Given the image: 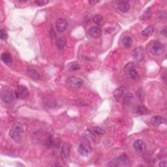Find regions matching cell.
<instances>
[{
    "instance_id": "cell-1",
    "label": "cell",
    "mask_w": 167,
    "mask_h": 167,
    "mask_svg": "<svg viewBox=\"0 0 167 167\" xmlns=\"http://www.w3.org/2000/svg\"><path fill=\"white\" fill-rule=\"evenodd\" d=\"M24 130L20 123H15L9 131V135L14 141H20L22 137Z\"/></svg>"
},
{
    "instance_id": "cell-2",
    "label": "cell",
    "mask_w": 167,
    "mask_h": 167,
    "mask_svg": "<svg viewBox=\"0 0 167 167\" xmlns=\"http://www.w3.org/2000/svg\"><path fill=\"white\" fill-rule=\"evenodd\" d=\"M78 151L82 156H88L91 153L92 149L90 143L87 140H83L80 142Z\"/></svg>"
},
{
    "instance_id": "cell-3",
    "label": "cell",
    "mask_w": 167,
    "mask_h": 167,
    "mask_svg": "<svg viewBox=\"0 0 167 167\" xmlns=\"http://www.w3.org/2000/svg\"><path fill=\"white\" fill-rule=\"evenodd\" d=\"M129 163V159L128 157L125 154H122L119 155L116 159L112 160L109 164V166H124L128 165Z\"/></svg>"
},
{
    "instance_id": "cell-4",
    "label": "cell",
    "mask_w": 167,
    "mask_h": 167,
    "mask_svg": "<svg viewBox=\"0 0 167 167\" xmlns=\"http://www.w3.org/2000/svg\"><path fill=\"white\" fill-rule=\"evenodd\" d=\"M151 53L155 55H161L165 52V46L160 42H155L151 46Z\"/></svg>"
},
{
    "instance_id": "cell-5",
    "label": "cell",
    "mask_w": 167,
    "mask_h": 167,
    "mask_svg": "<svg viewBox=\"0 0 167 167\" xmlns=\"http://www.w3.org/2000/svg\"><path fill=\"white\" fill-rule=\"evenodd\" d=\"M68 83L73 88L78 89L83 84V80L76 76H71L68 78Z\"/></svg>"
},
{
    "instance_id": "cell-6",
    "label": "cell",
    "mask_w": 167,
    "mask_h": 167,
    "mask_svg": "<svg viewBox=\"0 0 167 167\" xmlns=\"http://www.w3.org/2000/svg\"><path fill=\"white\" fill-rule=\"evenodd\" d=\"M28 94V89L24 86H18L17 91H15V95H16V97L18 99L26 98Z\"/></svg>"
},
{
    "instance_id": "cell-7",
    "label": "cell",
    "mask_w": 167,
    "mask_h": 167,
    "mask_svg": "<svg viewBox=\"0 0 167 167\" xmlns=\"http://www.w3.org/2000/svg\"><path fill=\"white\" fill-rule=\"evenodd\" d=\"M1 97L2 101L6 104H10L13 99V95L11 91L8 90H2L1 93Z\"/></svg>"
},
{
    "instance_id": "cell-8",
    "label": "cell",
    "mask_w": 167,
    "mask_h": 167,
    "mask_svg": "<svg viewBox=\"0 0 167 167\" xmlns=\"http://www.w3.org/2000/svg\"><path fill=\"white\" fill-rule=\"evenodd\" d=\"M69 153H70L69 144L68 143H66V142H64L61 148L60 155L61 158H62L63 160H67L68 158H69Z\"/></svg>"
},
{
    "instance_id": "cell-9",
    "label": "cell",
    "mask_w": 167,
    "mask_h": 167,
    "mask_svg": "<svg viewBox=\"0 0 167 167\" xmlns=\"http://www.w3.org/2000/svg\"><path fill=\"white\" fill-rule=\"evenodd\" d=\"M88 35L92 38H99L102 35V30L99 26H93L89 29Z\"/></svg>"
},
{
    "instance_id": "cell-10",
    "label": "cell",
    "mask_w": 167,
    "mask_h": 167,
    "mask_svg": "<svg viewBox=\"0 0 167 167\" xmlns=\"http://www.w3.org/2000/svg\"><path fill=\"white\" fill-rule=\"evenodd\" d=\"M55 26H56V29L58 30V32H59L60 33H62L67 28V22L65 18H59V19L56 21V23H55Z\"/></svg>"
},
{
    "instance_id": "cell-11",
    "label": "cell",
    "mask_w": 167,
    "mask_h": 167,
    "mask_svg": "<svg viewBox=\"0 0 167 167\" xmlns=\"http://www.w3.org/2000/svg\"><path fill=\"white\" fill-rule=\"evenodd\" d=\"M135 150L139 153H142L146 150V145L142 140H136L133 143Z\"/></svg>"
},
{
    "instance_id": "cell-12",
    "label": "cell",
    "mask_w": 167,
    "mask_h": 167,
    "mask_svg": "<svg viewBox=\"0 0 167 167\" xmlns=\"http://www.w3.org/2000/svg\"><path fill=\"white\" fill-rule=\"evenodd\" d=\"M144 52L143 48L140 46L136 48L133 50V54H132V56L135 60L137 61H141L142 59L144 58Z\"/></svg>"
},
{
    "instance_id": "cell-13",
    "label": "cell",
    "mask_w": 167,
    "mask_h": 167,
    "mask_svg": "<svg viewBox=\"0 0 167 167\" xmlns=\"http://www.w3.org/2000/svg\"><path fill=\"white\" fill-rule=\"evenodd\" d=\"M117 8L122 13H127L130 9V4L126 1H120L117 3Z\"/></svg>"
},
{
    "instance_id": "cell-14",
    "label": "cell",
    "mask_w": 167,
    "mask_h": 167,
    "mask_svg": "<svg viewBox=\"0 0 167 167\" xmlns=\"http://www.w3.org/2000/svg\"><path fill=\"white\" fill-rule=\"evenodd\" d=\"M135 101L134 95L131 93H127L125 94L124 99H123V104L126 106H130Z\"/></svg>"
},
{
    "instance_id": "cell-15",
    "label": "cell",
    "mask_w": 167,
    "mask_h": 167,
    "mask_svg": "<svg viewBox=\"0 0 167 167\" xmlns=\"http://www.w3.org/2000/svg\"><path fill=\"white\" fill-rule=\"evenodd\" d=\"M1 60L7 65L11 64L13 61L11 54H9V52H4V53H3L1 55Z\"/></svg>"
},
{
    "instance_id": "cell-16",
    "label": "cell",
    "mask_w": 167,
    "mask_h": 167,
    "mask_svg": "<svg viewBox=\"0 0 167 167\" xmlns=\"http://www.w3.org/2000/svg\"><path fill=\"white\" fill-rule=\"evenodd\" d=\"M165 122H166L165 119L163 117L160 116H154L152 117V119H151V123L155 126H159V125L165 123Z\"/></svg>"
},
{
    "instance_id": "cell-17",
    "label": "cell",
    "mask_w": 167,
    "mask_h": 167,
    "mask_svg": "<svg viewBox=\"0 0 167 167\" xmlns=\"http://www.w3.org/2000/svg\"><path fill=\"white\" fill-rule=\"evenodd\" d=\"M27 74L33 80H39L41 78L40 74L35 69H34L33 68H29L27 69Z\"/></svg>"
},
{
    "instance_id": "cell-18",
    "label": "cell",
    "mask_w": 167,
    "mask_h": 167,
    "mask_svg": "<svg viewBox=\"0 0 167 167\" xmlns=\"http://www.w3.org/2000/svg\"><path fill=\"white\" fill-rule=\"evenodd\" d=\"M123 92H124V88L123 87H119L117 88L116 90L114 91V97H115V99L117 101H119L122 99Z\"/></svg>"
},
{
    "instance_id": "cell-19",
    "label": "cell",
    "mask_w": 167,
    "mask_h": 167,
    "mask_svg": "<svg viewBox=\"0 0 167 167\" xmlns=\"http://www.w3.org/2000/svg\"><path fill=\"white\" fill-rule=\"evenodd\" d=\"M123 45L126 48H129L131 47L132 44V39L131 37L130 36H125L122 39Z\"/></svg>"
},
{
    "instance_id": "cell-20",
    "label": "cell",
    "mask_w": 167,
    "mask_h": 167,
    "mask_svg": "<svg viewBox=\"0 0 167 167\" xmlns=\"http://www.w3.org/2000/svg\"><path fill=\"white\" fill-rule=\"evenodd\" d=\"M66 42H67V39H66V37H61L59 38L56 42L58 48L60 49V50L64 48V47L66 45Z\"/></svg>"
},
{
    "instance_id": "cell-21",
    "label": "cell",
    "mask_w": 167,
    "mask_h": 167,
    "mask_svg": "<svg viewBox=\"0 0 167 167\" xmlns=\"http://www.w3.org/2000/svg\"><path fill=\"white\" fill-rule=\"evenodd\" d=\"M154 32V27L152 26H148L146 28H145L143 31L142 32V35L144 36H150L152 35L153 33Z\"/></svg>"
},
{
    "instance_id": "cell-22",
    "label": "cell",
    "mask_w": 167,
    "mask_h": 167,
    "mask_svg": "<svg viewBox=\"0 0 167 167\" xmlns=\"http://www.w3.org/2000/svg\"><path fill=\"white\" fill-rule=\"evenodd\" d=\"M128 73H129V75L130 77H131L132 80H138L139 78V77H140L138 71L135 69H130L129 70Z\"/></svg>"
},
{
    "instance_id": "cell-23",
    "label": "cell",
    "mask_w": 167,
    "mask_h": 167,
    "mask_svg": "<svg viewBox=\"0 0 167 167\" xmlns=\"http://www.w3.org/2000/svg\"><path fill=\"white\" fill-rule=\"evenodd\" d=\"M137 113L139 115H145V114L148 113V109L143 106L138 107L137 109Z\"/></svg>"
},
{
    "instance_id": "cell-24",
    "label": "cell",
    "mask_w": 167,
    "mask_h": 167,
    "mask_svg": "<svg viewBox=\"0 0 167 167\" xmlns=\"http://www.w3.org/2000/svg\"><path fill=\"white\" fill-rule=\"evenodd\" d=\"M80 69V64L78 63L77 62H74L73 63H71V66H70V70L71 71H78Z\"/></svg>"
},
{
    "instance_id": "cell-25",
    "label": "cell",
    "mask_w": 167,
    "mask_h": 167,
    "mask_svg": "<svg viewBox=\"0 0 167 167\" xmlns=\"http://www.w3.org/2000/svg\"><path fill=\"white\" fill-rule=\"evenodd\" d=\"M103 21V17L100 14H96L94 18V22L97 24H101Z\"/></svg>"
},
{
    "instance_id": "cell-26",
    "label": "cell",
    "mask_w": 167,
    "mask_h": 167,
    "mask_svg": "<svg viewBox=\"0 0 167 167\" xmlns=\"http://www.w3.org/2000/svg\"><path fill=\"white\" fill-rule=\"evenodd\" d=\"M7 37H8V35L7 32H6V31L4 29H1L0 30V38L3 40H4L7 39Z\"/></svg>"
},
{
    "instance_id": "cell-27",
    "label": "cell",
    "mask_w": 167,
    "mask_h": 167,
    "mask_svg": "<svg viewBox=\"0 0 167 167\" xmlns=\"http://www.w3.org/2000/svg\"><path fill=\"white\" fill-rule=\"evenodd\" d=\"M94 131L97 135H103L104 133V130L101 127H94Z\"/></svg>"
},
{
    "instance_id": "cell-28",
    "label": "cell",
    "mask_w": 167,
    "mask_h": 167,
    "mask_svg": "<svg viewBox=\"0 0 167 167\" xmlns=\"http://www.w3.org/2000/svg\"><path fill=\"white\" fill-rule=\"evenodd\" d=\"M48 3V1H45V0H38V1H35V4L38 5L39 6H43L47 4Z\"/></svg>"
},
{
    "instance_id": "cell-29",
    "label": "cell",
    "mask_w": 167,
    "mask_h": 167,
    "mask_svg": "<svg viewBox=\"0 0 167 167\" xmlns=\"http://www.w3.org/2000/svg\"><path fill=\"white\" fill-rule=\"evenodd\" d=\"M150 17H151L150 11H148L143 15H142V17H140V18H142V19H148V18H149Z\"/></svg>"
},
{
    "instance_id": "cell-30",
    "label": "cell",
    "mask_w": 167,
    "mask_h": 167,
    "mask_svg": "<svg viewBox=\"0 0 167 167\" xmlns=\"http://www.w3.org/2000/svg\"><path fill=\"white\" fill-rule=\"evenodd\" d=\"M159 166H164V167H165L166 166V162L165 161H161L159 163Z\"/></svg>"
},
{
    "instance_id": "cell-31",
    "label": "cell",
    "mask_w": 167,
    "mask_h": 167,
    "mask_svg": "<svg viewBox=\"0 0 167 167\" xmlns=\"http://www.w3.org/2000/svg\"><path fill=\"white\" fill-rule=\"evenodd\" d=\"M161 33L163 34V35H165V37H166V28L163 29V30L161 31Z\"/></svg>"
},
{
    "instance_id": "cell-32",
    "label": "cell",
    "mask_w": 167,
    "mask_h": 167,
    "mask_svg": "<svg viewBox=\"0 0 167 167\" xmlns=\"http://www.w3.org/2000/svg\"><path fill=\"white\" fill-rule=\"evenodd\" d=\"M89 4H90L95 5V4H97V3H99V1H89Z\"/></svg>"
}]
</instances>
